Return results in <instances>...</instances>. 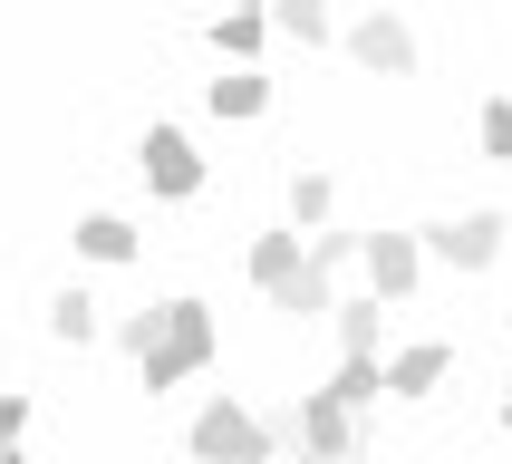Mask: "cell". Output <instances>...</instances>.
<instances>
[{"label":"cell","mask_w":512,"mask_h":464,"mask_svg":"<svg viewBox=\"0 0 512 464\" xmlns=\"http://www.w3.org/2000/svg\"><path fill=\"white\" fill-rule=\"evenodd\" d=\"M145 387L165 397V387H184L194 368H213V310L203 300H165V319H155V339H145Z\"/></svg>","instance_id":"obj_1"},{"label":"cell","mask_w":512,"mask_h":464,"mask_svg":"<svg viewBox=\"0 0 512 464\" xmlns=\"http://www.w3.org/2000/svg\"><path fill=\"white\" fill-rule=\"evenodd\" d=\"M194 464H271V426H261L252 406L213 397V406L194 416Z\"/></svg>","instance_id":"obj_2"},{"label":"cell","mask_w":512,"mask_h":464,"mask_svg":"<svg viewBox=\"0 0 512 464\" xmlns=\"http://www.w3.org/2000/svg\"><path fill=\"white\" fill-rule=\"evenodd\" d=\"M136 165H145V184H155L165 203H194V194H203V155H194V136H184V126H145Z\"/></svg>","instance_id":"obj_3"},{"label":"cell","mask_w":512,"mask_h":464,"mask_svg":"<svg viewBox=\"0 0 512 464\" xmlns=\"http://www.w3.org/2000/svg\"><path fill=\"white\" fill-rule=\"evenodd\" d=\"M416 252H435L445 271H493L503 261V213H464V223H426Z\"/></svg>","instance_id":"obj_4"},{"label":"cell","mask_w":512,"mask_h":464,"mask_svg":"<svg viewBox=\"0 0 512 464\" xmlns=\"http://www.w3.org/2000/svg\"><path fill=\"white\" fill-rule=\"evenodd\" d=\"M348 58L377 68V78H416V29L397 10H368V20H348Z\"/></svg>","instance_id":"obj_5"},{"label":"cell","mask_w":512,"mask_h":464,"mask_svg":"<svg viewBox=\"0 0 512 464\" xmlns=\"http://www.w3.org/2000/svg\"><path fill=\"white\" fill-rule=\"evenodd\" d=\"M290 435H300V455H319V464H339V455H358V416H348L329 387H310V397L290 406Z\"/></svg>","instance_id":"obj_6"},{"label":"cell","mask_w":512,"mask_h":464,"mask_svg":"<svg viewBox=\"0 0 512 464\" xmlns=\"http://www.w3.org/2000/svg\"><path fill=\"white\" fill-rule=\"evenodd\" d=\"M358 261H368L377 300H406V290L426 281V252H416V232H358Z\"/></svg>","instance_id":"obj_7"},{"label":"cell","mask_w":512,"mask_h":464,"mask_svg":"<svg viewBox=\"0 0 512 464\" xmlns=\"http://www.w3.org/2000/svg\"><path fill=\"white\" fill-rule=\"evenodd\" d=\"M445 368H455V348H445V339L397 348V358H387V397H435V387H445Z\"/></svg>","instance_id":"obj_8"},{"label":"cell","mask_w":512,"mask_h":464,"mask_svg":"<svg viewBox=\"0 0 512 464\" xmlns=\"http://www.w3.org/2000/svg\"><path fill=\"white\" fill-rule=\"evenodd\" d=\"M203 107L223 116V126H252V116L271 107V78H261V58H252V68H223V78L203 87Z\"/></svg>","instance_id":"obj_9"},{"label":"cell","mask_w":512,"mask_h":464,"mask_svg":"<svg viewBox=\"0 0 512 464\" xmlns=\"http://www.w3.org/2000/svg\"><path fill=\"white\" fill-rule=\"evenodd\" d=\"M136 252H145V232L126 223V213H87L78 223V261H107L116 271V261H136Z\"/></svg>","instance_id":"obj_10"},{"label":"cell","mask_w":512,"mask_h":464,"mask_svg":"<svg viewBox=\"0 0 512 464\" xmlns=\"http://www.w3.org/2000/svg\"><path fill=\"white\" fill-rule=\"evenodd\" d=\"M271 300H281L290 319H329V300H339V290H329V261H319V252H300V271H290Z\"/></svg>","instance_id":"obj_11"},{"label":"cell","mask_w":512,"mask_h":464,"mask_svg":"<svg viewBox=\"0 0 512 464\" xmlns=\"http://www.w3.org/2000/svg\"><path fill=\"white\" fill-rule=\"evenodd\" d=\"M329 319H339V358H377V339H387V300H329Z\"/></svg>","instance_id":"obj_12"},{"label":"cell","mask_w":512,"mask_h":464,"mask_svg":"<svg viewBox=\"0 0 512 464\" xmlns=\"http://www.w3.org/2000/svg\"><path fill=\"white\" fill-rule=\"evenodd\" d=\"M49 339L58 348H97V339H107V319H97L87 290H58V300H49Z\"/></svg>","instance_id":"obj_13"},{"label":"cell","mask_w":512,"mask_h":464,"mask_svg":"<svg viewBox=\"0 0 512 464\" xmlns=\"http://www.w3.org/2000/svg\"><path fill=\"white\" fill-rule=\"evenodd\" d=\"M261 20L281 29V39H300V49H329V39H339V29H329V0H271Z\"/></svg>","instance_id":"obj_14"},{"label":"cell","mask_w":512,"mask_h":464,"mask_svg":"<svg viewBox=\"0 0 512 464\" xmlns=\"http://www.w3.org/2000/svg\"><path fill=\"white\" fill-rule=\"evenodd\" d=\"M329 397H339L348 416H368V406L387 397V358H339V377H329Z\"/></svg>","instance_id":"obj_15"},{"label":"cell","mask_w":512,"mask_h":464,"mask_svg":"<svg viewBox=\"0 0 512 464\" xmlns=\"http://www.w3.org/2000/svg\"><path fill=\"white\" fill-rule=\"evenodd\" d=\"M300 252H310V232H261V242H252V281L281 290L290 271H300Z\"/></svg>","instance_id":"obj_16"},{"label":"cell","mask_w":512,"mask_h":464,"mask_svg":"<svg viewBox=\"0 0 512 464\" xmlns=\"http://www.w3.org/2000/svg\"><path fill=\"white\" fill-rule=\"evenodd\" d=\"M329 203H339V184H329L319 165L290 174V232H319V223H329Z\"/></svg>","instance_id":"obj_17"},{"label":"cell","mask_w":512,"mask_h":464,"mask_svg":"<svg viewBox=\"0 0 512 464\" xmlns=\"http://www.w3.org/2000/svg\"><path fill=\"white\" fill-rule=\"evenodd\" d=\"M261 39H271V20H261V10H223V20H213V49H223L232 68H252Z\"/></svg>","instance_id":"obj_18"},{"label":"cell","mask_w":512,"mask_h":464,"mask_svg":"<svg viewBox=\"0 0 512 464\" xmlns=\"http://www.w3.org/2000/svg\"><path fill=\"white\" fill-rule=\"evenodd\" d=\"M474 145H484L493 165H512V97H484V116H474Z\"/></svg>","instance_id":"obj_19"},{"label":"cell","mask_w":512,"mask_h":464,"mask_svg":"<svg viewBox=\"0 0 512 464\" xmlns=\"http://www.w3.org/2000/svg\"><path fill=\"white\" fill-rule=\"evenodd\" d=\"M155 319H165V300H155V310H136V319H116V348H136V358H145V339H155Z\"/></svg>","instance_id":"obj_20"},{"label":"cell","mask_w":512,"mask_h":464,"mask_svg":"<svg viewBox=\"0 0 512 464\" xmlns=\"http://www.w3.org/2000/svg\"><path fill=\"white\" fill-rule=\"evenodd\" d=\"M20 426H29V397H20V387H0V445H20Z\"/></svg>","instance_id":"obj_21"},{"label":"cell","mask_w":512,"mask_h":464,"mask_svg":"<svg viewBox=\"0 0 512 464\" xmlns=\"http://www.w3.org/2000/svg\"><path fill=\"white\" fill-rule=\"evenodd\" d=\"M0 464H29V455H20V445H0Z\"/></svg>","instance_id":"obj_22"},{"label":"cell","mask_w":512,"mask_h":464,"mask_svg":"<svg viewBox=\"0 0 512 464\" xmlns=\"http://www.w3.org/2000/svg\"><path fill=\"white\" fill-rule=\"evenodd\" d=\"M232 10H271V0H232Z\"/></svg>","instance_id":"obj_23"},{"label":"cell","mask_w":512,"mask_h":464,"mask_svg":"<svg viewBox=\"0 0 512 464\" xmlns=\"http://www.w3.org/2000/svg\"><path fill=\"white\" fill-rule=\"evenodd\" d=\"M503 435H512V397H503Z\"/></svg>","instance_id":"obj_24"},{"label":"cell","mask_w":512,"mask_h":464,"mask_svg":"<svg viewBox=\"0 0 512 464\" xmlns=\"http://www.w3.org/2000/svg\"><path fill=\"white\" fill-rule=\"evenodd\" d=\"M300 464H319V455H300Z\"/></svg>","instance_id":"obj_25"}]
</instances>
